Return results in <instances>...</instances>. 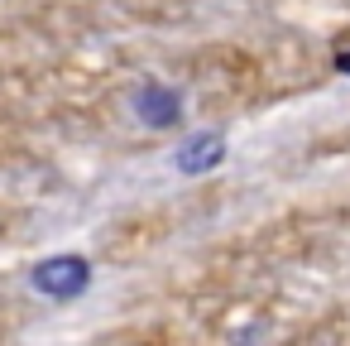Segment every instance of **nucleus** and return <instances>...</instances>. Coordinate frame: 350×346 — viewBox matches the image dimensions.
<instances>
[{"instance_id":"1","label":"nucleus","mask_w":350,"mask_h":346,"mask_svg":"<svg viewBox=\"0 0 350 346\" xmlns=\"http://www.w3.org/2000/svg\"><path fill=\"white\" fill-rule=\"evenodd\" d=\"M29 288L44 293V298L68 303V298L92 288V260L87 255H49V260H39L29 269Z\"/></svg>"},{"instance_id":"2","label":"nucleus","mask_w":350,"mask_h":346,"mask_svg":"<svg viewBox=\"0 0 350 346\" xmlns=\"http://www.w3.org/2000/svg\"><path fill=\"white\" fill-rule=\"evenodd\" d=\"M130 111L144 130H173L183 121V92L159 82V77H144L135 92H130Z\"/></svg>"},{"instance_id":"3","label":"nucleus","mask_w":350,"mask_h":346,"mask_svg":"<svg viewBox=\"0 0 350 346\" xmlns=\"http://www.w3.org/2000/svg\"><path fill=\"white\" fill-rule=\"evenodd\" d=\"M226 154H230V145H226L221 130H197V135H187V140L173 149V169H178L183 178H202V173L221 169Z\"/></svg>"},{"instance_id":"4","label":"nucleus","mask_w":350,"mask_h":346,"mask_svg":"<svg viewBox=\"0 0 350 346\" xmlns=\"http://www.w3.org/2000/svg\"><path fill=\"white\" fill-rule=\"evenodd\" d=\"M336 73H340V77H350V49H340V53H336Z\"/></svg>"}]
</instances>
